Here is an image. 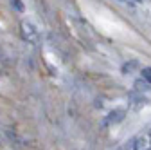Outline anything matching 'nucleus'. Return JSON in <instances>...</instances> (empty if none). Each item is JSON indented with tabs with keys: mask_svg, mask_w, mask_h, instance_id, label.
<instances>
[{
	"mask_svg": "<svg viewBox=\"0 0 151 150\" xmlns=\"http://www.w3.org/2000/svg\"><path fill=\"white\" fill-rule=\"evenodd\" d=\"M137 67H139V62H137V60H131L129 63H124V65H122V72L128 74V72H131V71L137 69Z\"/></svg>",
	"mask_w": 151,
	"mask_h": 150,
	"instance_id": "nucleus-3",
	"label": "nucleus"
},
{
	"mask_svg": "<svg viewBox=\"0 0 151 150\" xmlns=\"http://www.w3.org/2000/svg\"><path fill=\"white\" fill-rule=\"evenodd\" d=\"M121 2H124V0H121Z\"/></svg>",
	"mask_w": 151,
	"mask_h": 150,
	"instance_id": "nucleus-8",
	"label": "nucleus"
},
{
	"mask_svg": "<svg viewBox=\"0 0 151 150\" xmlns=\"http://www.w3.org/2000/svg\"><path fill=\"white\" fill-rule=\"evenodd\" d=\"M135 89H137V90H147V89H149V83H147L144 78H142V80H137V82H135Z\"/></svg>",
	"mask_w": 151,
	"mask_h": 150,
	"instance_id": "nucleus-4",
	"label": "nucleus"
},
{
	"mask_svg": "<svg viewBox=\"0 0 151 150\" xmlns=\"http://www.w3.org/2000/svg\"><path fill=\"white\" fill-rule=\"evenodd\" d=\"M20 34H22L24 40H27V42H31V44H36L38 40H40V33H38L36 25L31 24V22H27V20H24V22L20 24Z\"/></svg>",
	"mask_w": 151,
	"mask_h": 150,
	"instance_id": "nucleus-1",
	"label": "nucleus"
},
{
	"mask_svg": "<svg viewBox=\"0 0 151 150\" xmlns=\"http://www.w3.org/2000/svg\"><path fill=\"white\" fill-rule=\"evenodd\" d=\"M146 150H151V146H147V148H146Z\"/></svg>",
	"mask_w": 151,
	"mask_h": 150,
	"instance_id": "nucleus-7",
	"label": "nucleus"
},
{
	"mask_svg": "<svg viewBox=\"0 0 151 150\" xmlns=\"http://www.w3.org/2000/svg\"><path fill=\"white\" fill-rule=\"evenodd\" d=\"M140 74H142V78H144V80L151 85V67H142Z\"/></svg>",
	"mask_w": 151,
	"mask_h": 150,
	"instance_id": "nucleus-5",
	"label": "nucleus"
},
{
	"mask_svg": "<svg viewBox=\"0 0 151 150\" xmlns=\"http://www.w3.org/2000/svg\"><path fill=\"white\" fill-rule=\"evenodd\" d=\"M11 6H13L18 13H24V4H22V0H11Z\"/></svg>",
	"mask_w": 151,
	"mask_h": 150,
	"instance_id": "nucleus-6",
	"label": "nucleus"
},
{
	"mask_svg": "<svg viewBox=\"0 0 151 150\" xmlns=\"http://www.w3.org/2000/svg\"><path fill=\"white\" fill-rule=\"evenodd\" d=\"M124 114H126V110H122V108H115V110H111L110 114H108V118L103 121V125L106 127V125H110V123H119V121H122V119H124Z\"/></svg>",
	"mask_w": 151,
	"mask_h": 150,
	"instance_id": "nucleus-2",
	"label": "nucleus"
}]
</instances>
